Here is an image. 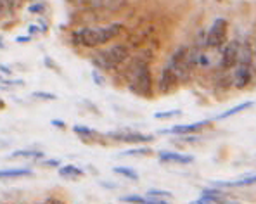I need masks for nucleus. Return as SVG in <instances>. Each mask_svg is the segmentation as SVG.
Here are the masks:
<instances>
[{
	"label": "nucleus",
	"instance_id": "22",
	"mask_svg": "<svg viewBox=\"0 0 256 204\" xmlns=\"http://www.w3.org/2000/svg\"><path fill=\"white\" fill-rule=\"evenodd\" d=\"M75 4L78 5H85V4H90V2H94V0H73Z\"/></svg>",
	"mask_w": 256,
	"mask_h": 204
},
{
	"label": "nucleus",
	"instance_id": "9",
	"mask_svg": "<svg viewBox=\"0 0 256 204\" xmlns=\"http://www.w3.org/2000/svg\"><path fill=\"white\" fill-rule=\"evenodd\" d=\"M213 120H205V121H199V123H192V125H182V127H173L170 130H163L161 133H175V135H185V133H194L198 131L201 127H206L209 125Z\"/></svg>",
	"mask_w": 256,
	"mask_h": 204
},
{
	"label": "nucleus",
	"instance_id": "13",
	"mask_svg": "<svg viewBox=\"0 0 256 204\" xmlns=\"http://www.w3.org/2000/svg\"><path fill=\"white\" fill-rule=\"evenodd\" d=\"M59 175L64 177V178H78V177L83 175V170H80V168L77 166H64L59 170Z\"/></svg>",
	"mask_w": 256,
	"mask_h": 204
},
{
	"label": "nucleus",
	"instance_id": "1",
	"mask_svg": "<svg viewBox=\"0 0 256 204\" xmlns=\"http://www.w3.org/2000/svg\"><path fill=\"white\" fill-rule=\"evenodd\" d=\"M123 29L121 23H113L107 26H99V28H81L78 31H75L73 42L81 47H97L111 42L113 38H116Z\"/></svg>",
	"mask_w": 256,
	"mask_h": 204
},
{
	"label": "nucleus",
	"instance_id": "6",
	"mask_svg": "<svg viewBox=\"0 0 256 204\" xmlns=\"http://www.w3.org/2000/svg\"><path fill=\"white\" fill-rule=\"evenodd\" d=\"M239 57H241V49H239L237 42H229L223 49L222 54V68L223 70H230L235 64H239Z\"/></svg>",
	"mask_w": 256,
	"mask_h": 204
},
{
	"label": "nucleus",
	"instance_id": "10",
	"mask_svg": "<svg viewBox=\"0 0 256 204\" xmlns=\"http://www.w3.org/2000/svg\"><path fill=\"white\" fill-rule=\"evenodd\" d=\"M159 159L166 161V163H177V164H190L194 161L192 156H185V154H177V153H161Z\"/></svg>",
	"mask_w": 256,
	"mask_h": 204
},
{
	"label": "nucleus",
	"instance_id": "18",
	"mask_svg": "<svg viewBox=\"0 0 256 204\" xmlns=\"http://www.w3.org/2000/svg\"><path fill=\"white\" fill-rule=\"evenodd\" d=\"M147 196H151V197H156V196L172 197V192H166V190H156V189H153V190H149V192H147Z\"/></svg>",
	"mask_w": 256,
	"mask_h": 204
},
{
	"label": "nucleus",
	"instance_id": "11",
	"mask_svg": "<svg viewBox=\"0 0 256 204\" xmlns=\"http://www.w3.org/2000/svg\"><path fill=\"white\" fill-rule=\"evenodd\" d=\"M33 175L31 170H26V168H18V170H4L0 172V178H16V177H29Z\"/></svg>",
	"mask_w": 256,
	"mask_h": 204
},
{
	"label": "nucleus",
	"instance_id": "20",
	"mask_svg": "<svg viewBox=\"0 0 256 204\" xmlns=\"http://www.w3.org/2000/svg\"><path fill=\"white\" fill-rule=\"evenodd\" d=\"M73 130L77 131L78 135H94V131H92L90 128H87V127H75Z\"/></svg>",
	"mask_w": 256,
	"mask_h": 204
},
{
	"label": "nucleus",
	"instance_id": "17",
	"mask_svg": "<svg viewBox=\"0 0 256 204\" xmlns=\"http://www.w3.org/2000/svg\"><path fill=\"white\" fill-rule=\"evenodd\" d=\"M180 114V111H166V113H156L154 114V118L156 120H165V118H173V116H179Z\"/></svg>",
	"mask_w": 256,
	"mask_h": 204
},
{
	"label": "nucleus",
	"instance_id": "12",
	"mask_svg": "<svg viewBox=\"0 0 256 204\" xmlns=\"http://www.w3.org/2000/svg\"><path fill=\"white\" fill-rule=\"evenodd\" d=\"M248 107H253V102H244V104H239V106H235V107H232V109L225 111V113H223V114H218V116H215V118H213V120H225V118L234 116V114L241 113V111L248 109Z\"/></svg>",
	"mask_w": 256,
	"mask_h": 204
},
{
	"label": "nucleus",
	"instance_id": "15",
	"mask_svg": "<svg viewBox=\"0 0 256 204\" xmlns=\"http://www.w3.org/2000/svg\"><path fill=\"white\" fill-rule=\"evenodd\" d=\"M44 156L42 153H38V151H16V153H12V157H40Z\"/></svg>",
	"mask_w": 256,
	"mask_h": 204
},
{
	"label": "nucleus",
	"instance_id": "8",
	"mask_svg": "<svg viewBox=\"0 0 256 204\" xmlns=\"http://www.w3.org/2000/svg\"><path fill=\"white\" fill-rule=\"evenodd\" d=\"M177 81H179V75H177L175 70H173L172 66L168 64L165 70H163L161 78H159V90H161L163 94L173 90V87L177 85Z\"/></svg>",
	"mask_w": 256,
	"mask_h": 204
},
{
	"label": "nucleus",
	"instance_id": "21",
	"mask_svg": "<svg viewBox=\"0 0 256 204\" xmlns=\"http://www.w3.org/2000/svg\"><path fill=\"white\" fill-rule=\"evenodd\" d=\"M127 156H130V154H137V156H140V154H151V149H146V147H142V149H133V151H127Z\"/></svg>",
	"mask_w": 256,
	"mask_h": 204
},
{
	"label": "nucleus",
	"instance_id": "19",
	"mask_svg": "<svg viewBox=\"0 0 256 204\" xmlns=\"http://www.w3.org/2000/svg\"><path fill=\"white\" fill-rule=\"evenodd\" d=\"M33 97H37V99H45V101H54L55 95H54V94H47V92H35Z\"/></svg>",
	"mask_w": 256,
	"mask_h": 204
},
{
	"label": "nucleus",
	"instance_id": "7",
	"mask_svg": "<svg viewBox=\"0 0 256 204\" xmlns=\"http://www.w3.org/2000/svg\"><path fill=\"white\" fill-rule=\"evenodd\" d=\"M111 139L118 140V142H147L153 137L151 135L137 133V131H113V133H107Z\"/></svg>",
	"mask_w": 256,
	"mask_h": 204
},
{
	"label": "nucleus",
	"instance_id": "16",
	"mask_svg": "<svg viewBox=\"0 0 256 204\" xmlns=\"http://www.w3.org/2000/svg\"><path fill=\"white\" fill-rule=\"evenodd\" d=\"M121 203H149V199H144L140 196H125L120 197Z\"/></svg>",
	"mask_w": 256,
	"mask_h": 204
},
{
	"label": "nucleus",
	"instance_id": "5",
	"mask_svg": "<svg viewBox=\"0 0 256 204\" xmlns=\"http://www.w3.org/2000/svg\"><path fill=\"white\" fill-rule=\"evenodd\" d=\"M225 37H227V19L218 18L209 28L208 37H206V45L213 49L220 47L225 42Z\"/></svg>",
	"mask_w": 256,
	"mask_h": 204
},
{
	"label": "nucleus",
	"instance_id": "2",
	"mask_svg": "<svg viewBox=\"0 0 256 204\" xmlns=\"http://www.w3.org/2000/svg\"><path fill=\"white\" fill-rule=\"evenodd\" d=\"M128 81H130V88H132L135 94L147 97L153 92V85H151V73H149V66L146 61L139 59L135 61L130 70H128Z\"/></svg>",
	"mask_w": 256,
	"mask_h": 204
},
{
	"label": "nucleus",
	"instance_id": "3",
	"mask_svg": "<svg viewBox=\"0 0 256 204\" xmlns=\"http://www.w3.org/2000/svg\"><path fill=\"white\" fill-rule=\"evenodd\" d=\"M125 59H128V49L125 45H113L106 51L99 52L94 57V64L101 70H116L118 66L123 64Z\"/></svg>",
	"mask_w": 256,
	"mask_h": 204
},
{
	"label": "nucleus",
	"instance_id": "24",
	"mask_svg": "<svg viewBox=\"0 0 256 204\" xmlns=\"http://www.w3.org/2000/svg\"><path fill=\"white\" fill-rule=\"evenodd\" d=\"M52 125H57V127H64V123H62V121H52Z\"/></svg>",
	"mask_w": 256,
	"mask_h": 204
},
{
	"label": "nucleus",
	"instance_id": "14",
	"mask_svg": "<svg viewBox=\"0 0 256 204\" xmlns=\"http://www.w3.org/2000/svg\"><path fill=\"white\" fill-rule=\"evenodd\" d=\"M114 172H116L118 175L128 177V178H132V180H137V178H139V175H137L135 172H132V170H130V168H123V166H118V168H114Z\"/></svg>",
	"mask_w": 256,
	"mask_h": 204
},
{
	"label": "nucleus",
	"instance_id": "4",
	"mask_svg": "<svg viewBox=\"0 0 256 204\" xmlns=\"http://www.w3.org/2000/svg\"><path fill=\"white\" fill-rule=\"evenodd\" d=\"M251 80V54L248 49H242L241 57H239V68L235 73V85L239 88L246 87Z\"/></svg>",
	"mask_w": 256,
	"mask_h": 204
},
{
	"label": "nucleus",
	"instance_id": "23",
	"mask_svg": "<svg viewBox=\"0 0 256 204\" xmlns=\"http://www.w3.org/2000/svg\"><path fill=\"white\" fill-rule=\"evenodd\" d=\"M47 164H51V166H57V164H59V161L57 159H51V161H47Z\"/></svg>",
	"mask_w": 256,
	"mask_h": 204
}]
</instances>
